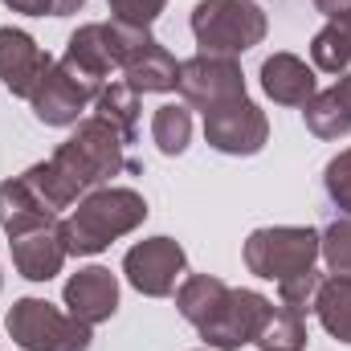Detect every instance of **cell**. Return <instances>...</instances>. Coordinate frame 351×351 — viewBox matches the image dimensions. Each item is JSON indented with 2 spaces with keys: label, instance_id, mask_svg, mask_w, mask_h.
Here are the masks:
<instances>
[{
  "label": "cell",
  "instance_id": "6da1fadb",
  "mask_svg": "<svg viewBox=\"0 0 351 351\" xmlns=\"http://www.w3.org/2000/svg\"><path fill=\"white\" fill-rule=\"evenodd\" d=\"M147 213H152V208H147V200H143L135 188H110V184H106V188L86 192V196L70 208V217L58 221V233H62L70 258H94V254H102L110 241L135 233V229L147 221Z\"/></svg>",
  "mask_w": 351,
  "mask_h": 351
},
{
  "label": "cell",
  "instance_id": "7a4b0ae2",
  "mask_svg": "<svg viewBox=\"0 0 351 351\" xmlns=\"http://www.w3.org/2000/svg\"><path fill=\"white\" fill-rule=\"evenodd\" d=\"M49 164L58 168V176L66 180V188H70L78 200H82L86 192H94V188H106L110 176H119V172L139 176L143 172V168L127 156V139H123L106 119H98V114L82 119V123L74 127V135L53 147Z\"/></svg>",
  "mask_w": 351,
  "mask_h": 351
},
{
  "label": "cell",
  "instance_id": "3957f363",
  "mask_svg": "<svg viewBox=\"0 0 351 351\" xmlns=\"http://www.w3.org/2000/svg\"><path fill=\"white\" fill-rule=\"evenodd\" d=\"M188 25L200 53H213V58H241L254 45H262L269 33L265 8L254 0H200Z\"/></svg>",
  "mask_w": 351,
  "mask_h": 351
},
{
  "label": "cell",
  "instance_id": "277c9868",
  "mask_svg": "<svg viewBox=\"0 0 351 351\" xmlns=\"http://www.w3.org/2000/svg\"><path fill=\"white\" fill-rule=\"evenodd\" d=\"M4 331L21 351H90L94 327L58 311L45 298H16L4 315Z\"/></svg>",
  "mask_w": 351,
  "mask_h": 351
},
{
  "label": "cell",
  "instance_id": "5b68a950",
  "mask_svg": "<svg viewBox=\"0 0 351 351\" xmlns=\"http://www.w3.org/2000/svg\"><path fill=\"white\" fill-rule=\"evenodd\" d=\"M319 250H323V237L311 225H265L245 237L241 258L250 274H258L265 282H282L302 269H315Z\"/></svg>",
  "mask_w": 351,
  "mask_h": 351
},
{
  "label": "cell",
  "instance_id": "8992f818",
  "mask_svg": "<svg viewBox=\"0 0 351 351\" xmlns=\"http://www.w3.org/2000/svg\"><path fill=\"white\" fill-rule=\"evenodd\" d=\"M78 86L86 90L90 98H98L106 82H114L119 74V49H114V33H110V21H90L78 25L66 41V53L58 62Z\"/></svg>",
  "mask_w": 351,
  "mask_h": 351
},
{
  "label": "cell",
  "instance_id": "52a82bcc",
  "mask_svg": "<svg viewBox=\"0 0 351 351\" xmlns=\"http://www.w3.org/2000/svg\"><path fill=\"white\" fill-rule=\"evenodd\" d=\"M180 98L184 106L196 110H217L225 102L245 98V74L237 58H213V53H196L188 62H180Z\"/></svg>",
  "mask_w": 351,
  "mask_h": 351
},
{
  "label": "cell",
  "instance_id": "ba28073f",
  "mask_svg": "<svg viewBox=\"0 0 351 351\" xmlns=\"http://www.w3.org/2000/svg\"><path fill=\"white\" fill-rule=\"evenodd\" d=\"M204 143L221 156H258L269 143V119L265 110L245 94L237 102H225L204 114Z\"/></svg>",
  "mask_w": 351,
  "mask_h": 351
},
{
  "label": "cell",
  "instance_id": "9c48e42d",
  "mask_svg": "<svg viewBox=\"0 0 351 351\" xmlns=\"http://www.w3.org/2000/svg\"><path fill=\"white\" fill-rule=\"evenodd\" d=\"M123 274H127V282L139 294L168 298V294H176V286L188 274V254H184V245L172 241V237H147V241H139V245L127 250Z\"/></svg>",
  "mask_w": 351,
  "mask_h": 351
},
{
  "label": "cell",
  "instance_id": "30bf717a",
  "mask_svg": "<svg viewBox=\"0 0 351 351\" xmlns=\"http://www.w3.org/2000/svg\"><path fill=\"white\" fill-rule=\"evenodd\" d=\"M269 311H274V302H269L265 294H258V290H241V286H237V290H229L225 306H221L204 327H196V331H200L204 348L241 351L245 343L258 339V331L265 327Z\"/></svg>",
  "mask_w": 351,
  "mask_h": 351
},
{
  "label": "cell",
  "instance_id": "8fae6325",
  "mask_svg": "<svg viewBox=\"0 0 351 351\" xmlns=\"http://www.w3.org/2000/svg\"><path fill=\"white\" fill-rule=\"evenodd\" d=\"M49 70H53L49 49H41L25 29H12V25L0 29V82L12 98L29 102Z\"/></svg>",
  "mask_w": 351,
  "mask_h": 351
},
{
  "label": "cell",
  "instance_id": "7c38bea8",
  "mask_svg": "<svg viewBox=\"0 0 351 351\" xmlns=\"http://www.w3.org/2000/svg\"><path fill=\"white\" fill-rule=\"evenodd\" d=\"M62 298H66V311L74 319L98 327L119 311V278L106 265H82L78 274H70Z\"/></svg>",
  "mask_w": 351,
  "mask_h": 351
},
{
  "label": "cell",
  "instance_id": "4fadbf2b",
  "mask_svg": "<svg viewBox=\"0 0 351 351\" xmlns=\"http://www.w3.org/2000/svg\"><path fill=\"white\" fill-rule=\"evenodd\" d=\"M90 102H94V98H90L86 90L78 86L58 62H53V70L41 78V86L33 90V98H29L37 123H45V127H78Z\"/></svg>",
  "mask_w": 351,
  "mask_h": 351
},
{
  "label": "cell",
  "instance_id": "5bb4252c",
  "mask_svg": "<svg viewBox=\"0 0 351 351\" xmlns=\"http://www.w3.org/2000/svg\"><path fill=\"white\" fill-rule=\"evenodd\" d=\"M262 90L278 106H306L315 98V66H306L298 53H269L262 62Z\"/></svg>",
  "mask_w": 351,
  "mask_h": 351
},
{
  "label": "cell",
  "instance_id": "9a60e30c",
  "mask_svg": "<svg viewBox=\"0 0 351 351\" xmlns=\"http://www.w3.org/2000/svg\"><path fill=\"white\" fill-rule=\"evenodd\" d=\"M62 217L45 208V200L29 188L25 176H12V180H0V229L12 237H25L33 229H45V225H58Z\"/></svg>",
  "mask_w": 351,
  "mask_h": 351
},
{
  "label": "cell",
  "instance_id": "2e32d148",
  "mask_svg": "<svg viewBox=\"0 0 351 351\" xmlns=\"http://www.w3.org/2000/svg\"><path fill=\"white\" fill-rule=\"evenodd\" d=\"M66 241L58 233V225H45V229H33L25 237H12V265L21 278L29 282H49L62 274L66 265Z\"/></svg>",
  "mask_w": 351,
  "mask_h": 351
},
{
  "label": "cell",
  "instance_id": "e0dca14e",
  "mask_svg": "<svg viewBox=\"0 0 351 351\" xmlns=\"http://www.w3.org/2000/svg\"><path fill=\"white\" fill-rule=\"evenodd\" d=\"M229 290H233V286H225V282L213 278V274H188V278L176 286V306H180V315H184L192 327H204V323L225 306Z\"/></svg>",
  "mask_w": 351,
  "mask_h": 351
},
{
  "label": "cell",
  "instance_id": "ac0fdd59",
  "mask_svg": "<svg viewBox=\"0 0 351 351\" xmlns=\"http://www.w3.org/2000/svg\"><path fill=\"white\" fill-rule=\"evenodd\" d=\"M315 315L335 343L351 348V278H339V274L323 278V286L315 294Z\"/></svg>",
  "mask_w": 351,
  "mask_h": 351
},
{
  "label": "cell",
  "instance_id": "d6986e66",
  "mask_svg": "<svg viewBox=\"0 0 351 351\" xmlns=\"http://www.w3.org/2000/svg\"><path fill=\"white\" fill-rule=\"evenodd\" d=\"M94 114L106 119V123L127 139V147L139 139V94L127 86L123 78H114V82L102 86V94L94 98Z\"/></svg>",
  "mask_w": 351,
  "mask_h": 351
},
{
  "label": "cell",
  "instance_id": "ffe728a7",
  "mask_svg": "<svg viewBox=\"0 0 351 351\" xmlns=\"http://www.w3.org/2000/svg\"><path fill=\"white\" fill-rule=\"evenodd\" d=\"M302 123L315 139H343L351 135V110L339 102L335 90H315V98L302 106Z\"/></svg>",
  "mask_w": 351,
  "mask_h": 351
},
{
  "label": "cell",
  "instance_id": "44dd1931",
  "mask_svg": "<svg viewBox=\"0 0 351 351\" xmlns=\"http://www.w3.org/2000/svg\"><path fill=\"white\" fill-rule=\"evenodd\" d=\"M152 139H156V147L164 156H184L188 143H192V110L176 106V102L160 106L152 114Z\"/></svg>",
  "mask_w": 351,
  "mask_h": 351
},
{
  "label": "cell",
  "instance_id": "7402d4cb",
  "mask_svg": "<svg viewBox=\"0 0 351 351\" xmlns=\"http://www.w3.org/2000/svg\"><path fill=\"white\" fill-rule=\"evenodd\" d=\"M254 343L262 351H306V323H302V315L274 306Z\"/></svg>",
  "mask_w": 351,
  "mask_h": 351
},
{
  "label": "cell",
  "instance_id": "603a6c76",
  "mask_svg": "<svg viewBox=\"0 0 351 351\" xmlns=\"http://www.w3.org/2000/svg\"><path fill=\"white\" fill-rule=\"evenodd\" d=\"M311 66L319 70V74H348L351 66V53H348V41L339 37V29L327 21L319 33H315V41H311Z\"/></svg>",
  "mask_w": 351,
  "mask_h": 351
},
{
  "label": "cell",
  "instance_id": "cb8c5ba5",
  "mask_svg": "<svg viewBox=\"0 0 351 351\" xmlns=\"http://www.w3.org/2000/svg\"><path fill=\"white\" fill-rule=\"evenodd\" d=\"M319 237H323L319 258L327 262V269L339 274V278H351V221L348 217H335Z\"/></svg>",
  "mask_w": 351,
  "mask_h": 351
},
{
  "label": "cell",
  "instance_id": "d4e9b609",
  "mask_svg": "<svg viewBox=\"0 0 351 351\" xmlns=\"http://www.w3.org/2000/svg\"><path fill=\"white\" fill-rule=\"evenodd\" d=\"M323 192H327L331 208L351 221V147H343V152L323 168Z\"/></svg>",
  "mask_w": 351,
  "mask_h": 351
},
{
  "label": "cell",
  "instance_id": "484cf974",
  "mask_svg": "<svg viewBox=\"0 0 351 351\" xmlns=\"http://www.w3.org/2000/svg\"><path fill=\"white\" fill-rule=\"evenodd\" d=\"M319 286H323V274H319V269H302V274L278 282V298H282L286 311L306 315V311H315V294H319Z\"/></svg>",
  "mask_w": 351,
  "mask_h": 351
},
{
  "label": "cell",
  "instance_id": "4316f807",
  "mask_svg": "<svg viewBox=\"0 0 351 351\" xmlns=\"http://www.w3.org/2000/svg\"><path fill=\"white\" fill-rule=\"evenodd\" d=\"M110 21L127 25V29H152L160 21V12L168 8V0H106Z\"/></svg>",
  "mask_w": 351,
  "mask_h": 351
},
{
  "label": "cell",
  "instance_id": "83f0119b",
  "mask_svg": "<svg viewBox=\"0 0 351 351\" xmlns=\"http://www.w3.org/2000/svg\"><path fill=\"white\" fill-rule=\"evenodd\" d=\"M4 4L25 16H53V0H4Z\"/></svg>",
  "mask_w": 351,
  "mask_h": 351
},
{
  "label": "cell",
  "instance_id": "f1b7e54d",
  "mask_svg": "<svg viewBox=\"0 0 351 351\" xmlns=\"http://www.w3.org/2000/svg\"><path fill=\"white\" fill-rule=\"evenodd\" d=\"M327 21L339 29V37L348 41V53H351V8H348V12H335V16H327Z\"/></svg>",
  "mask_w": 351,
  "mask_h": 351
},
{
  "label": "cell",
  "instance_id": "f546056e",
  "mask_svg": "<svg viewBox=\"0 0 351 351\" xmlns=\"http://www.w3.org/2000/svg\"><path fill=\"white\" fill-rule=\"evenodd\" d=\"M311 4H315L323 16H335V12H348L351 8V0H311Z\"/></svg>",
  "mask_w": 351,
  "mask_h": 351
},
{
  "label": "cell",
  "instance_id": "4dcf8cb0",
  "mask_svg": "<svg viewBox=\"0 0 351 351\" xmlns=\"http://www.w3.org/2000/svg\"><path fill=\"white\" fill-rule=\"evenodd\" d=\"M335 94H339V102H343V106H348L351 110V74H339V78H335Z\"/></svg>",
  "mask_w": 351,
  "mask_h": 351
},
{
  "label": "cell",
  "instance_id": "1f68e13d",
  "mask_svg": "<svg viewBox=\"0 0 351 351\" xmlns=\"http://www.w3.org/2000/svg\"><path fill=\"white\" fill-rule=\"evenodd\" d=\"M86 0H53V16H70V12H78Z\"/></svg>",
  "mask_w": 351,
  "mask_h": 351
},
{
  "label": "cell",
  "instance_id": "d6a6232c",
  "mask_svg": "<svg viewBox=\"0 0 351 351\" xmlns=\"http://www.w3.org/2000/svg\"><path fill=\"white\" fill-rule=\"evenodd\" d=\"M196 351H213V348H196Z\"/></svg>",
  "mask_w": 351,
  "mask_h": 351
},
{
  "label": "cell",
  "instance_id": "836d02e7",
  "mask_svg": "<svg viewBox=\"0 0 351 351\" xmlns=\"http://www.w3.org/2000/svg\"><path fill=\"white\" fill-rule=\"evenodd\" d=\"M0 286H4V274H0Z\"/></svg>",
  "mask_w": 351,
  "mask_h": 351
}]
</instances>
